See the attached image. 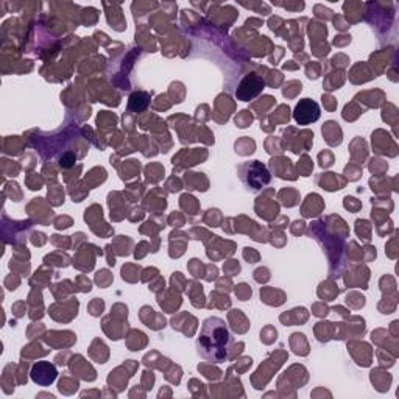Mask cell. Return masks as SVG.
Listing matches in <instances>:
<instances>
[{"mask_svg":"<svg viewBox=\"0 0 399 399\" xmlns=\"http://www.w3.org/2000/svg\"><path fill=\"white\" fill-rule=\"evenodd\" d=\"M233 334L225 320L209 316L203 321L197 338V351L202 359L209 363H223L228 360L233 346Z\"/></svg>","mask_w":399,"mask_h":399,"instance_id":"1","label":"cell"},{"mask_svg":"<svg viewBox=\"0 0 399 399\" xmlns=\"http://www.w3.org/2000/svg\"><path fill=\"white\" fill-rule=\"evenodd\" d=\"M237 173L244 186L251 191H261L272 181V173H270L268 167L257 160L240 164Z\"/></svg>","mask_w":399,"mask_h":399,"instance_id":"2","label":"cell"},{"mask_svg":"<svg viewBox=\"0 0 399 399\" xmlns=\"http://www.w3.org/2000/svg\"><path fill=\"white\" fill-rule=\"evenodd\" d=\"M263 89H266V80L261 75L246 74L236 87V97L240 102H251L259 97Z\"/></svg>","mask_w":399,"mask_h":399,"instance_id":"3","label":"cell"},{"mask_svg":"<svg viewBox=\"0 0 399 399\" xmlns=\"http://www.w3.org/2000/svg\"><path fill=\"white\" fill-rule=\"evenodd\" d=\"M320 105L312 98H303L293 109V119L301 127H308L320 119Z\"/></svg>","mask_w":399,"mask_h":399,"instance_id":"4","label":"cell"},{"mask_svg":"<svg viewBox=\"0 0 399 399\" xmlns=\"http://www.w3.org/2000/svg\"><path fill=\"white\" fill-rule=\"evenodd\" d=\"M30 378L34 384H38L41 387H49L56 380L58 369L54 363H50L49 360H41L32 367Z\"/></svg>","mask_w":399,"mask_h":399,"instance_id":"5","label":"cell"},{"mask_svg":"<svg viewBox=\"0 0 399 399\" xmlns=\"http://www.w3.org/2000/svg\"><path fill=\"white\" fill-rule=\"evenodd\" d=\"M150 107V96L147 92L138 91L133 92L130 98H128V109L133 113H142L147 108Z\"/></svg>","mask_w":399,"mask_h":399,"instance_id":"6","label":"cell"},{"mask_svg":"<svg viewBox=\"0 0 399 399\" xmlns=\"http://www.w3.org/2000/svg\"><path fill=\"white\" fill-rule=\"evenodd\" d=\"M74 162H75V156L72 153H69V155H66L64 158H61V160H60V166L61 167H70Z\"/></svg>","mask_w":399,"mask_h":399,"instance_id":"7","label":"cell"}]
</instances>
